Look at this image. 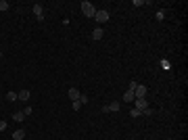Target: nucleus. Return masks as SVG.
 Listing matches in <instances>:
<instances>
[{"mask_svg": "<svg viewBox=\"0 0 188 140\" xmlns=\"http://www.w3.org/2000/svg\"><path fill=\"white\" fill-rule=\"evenodd\" d=\"M82 13H84V17H90V19H92L94 15H96V8H94L92 2L84 0V2H82Z\"/></svg>", "mask_w": 188, "mask_h": 140, "instance_id": "f257e3e1", "label": "nucleus"}, {"mask_svg": "<svg viewBox=\"0 0 188 140\" xmlns=\"http://www.w3.org/2000/svg\"><path fill=\"white\" fill-rule=\"evenodd\" d=\"M109 17H111V15H109V11H96V15H94V19H96L98 23H107V21H109Z\"/></svg>", "mask_w": 188, "mask_h": 140, "instance_id": "f03ea898", "label": "nucleus"}, {"mask_svg": "<svg viewBox=\"0 0 188 140\" xmlns=\"http://www.w3.org/2000/svg\"><path fill=\"white\" fill-rule=\"evenodd\" d=\"M150 105L146 102V98H136L134 100V109H138V111H144V109H148Z\"/></svg>", "mask_w": 188, "mask_h": 140, "instance_id": "7ed1b4c3", "label": "nucleus"}, {"mask_svg": "<svg viewBox=\"0 0 188 140\" xmlns=\"http://www.w3.org/2000/svg\"><path fill=\"white\" fill-rule=\"evenodd\" d=\"M119 111V102L115 100V102H109L107 107H102V113H117Z\"/></svg>", "mask_w": 188, "mask_h": 140, "instance_id": "20e7f679", "label": "nucleus"}, {"mask_svg": "<svg viewBox=\"0 0 188 140\" xmlns=\"http://www.w3.org/2000/svg\"><path fill=\"white\" fill-rule=\"evenodd\" d=\"M146 92H148V88L142 86V84H138V88L134 90V96H136V98H146Z\"/></svg>", "mask_w": 188, "mask_h": 140, "instance_id": "39448f33", "label": "nucleus"}, {"mask_svg": "<svg viewBox=\"0 0 188 140\" xmlns=\"http://www.w3.org/2000/svg\"><path fill=\"white\" fill-rule=\"evenodd\" d=\"M34 15H36V19L42 23L44 21V11H42V4H34Z\"/></svg>", "mask_w": 188, "mask_h": 140, "instance_id": "423d86ee", "label": "nucleus"}, {"mask_svg": "<svg viewBox=\"0 0 188 140\" xmlns=\"http://www.w3.org/2000/svg\"><path fill=\"white\" fill-rule=\"evenodd\" d=\"M29 90H19V92H17V98H19V100H21V102H27V100H29Z\"/></svg>", "mask_w": 188, "mask_h": 140, "instance_id": "0eeeda50", "label": "nucleus"}, {"mask_svg": "<svg viewBox=\"0 0 188 140\" xmlns=\"http://www.w3.org/2000/svg\"><path fill=\"white\" fill-rule=\"evenodd\" d=\"M69 98H71V102H73V100H77V98H80V96H82V92H80V90H77V88H69Z\"/></svg>", "mask_w": 188, "mask_h": 140, "instance_id": "6e6552de", "label": "nucleus"}, {"mask_svg": "<svg viewBox=\"0 0 188 140\" xmlns=\"http://www.w3.org/2000/svg\"><path fill=\"white\" fill-rule=\"evenodd\" d=\"M25 138V130H15L13 132V140H23Z\"/></svg>", "mask_w": 188, "mask_h": 140, "instance_id": "1a4fd4ad", "label": "nucleus"}, {"mask_svg": "<svg viewBox=\"0 0 188 140\" xmlns=\"http://www.w3.org/2000/svg\"><path fill=\"white\" fill-rule=\"evenodd\" d=\"M102 36H105V32H102L100 27H96V29H94V32H92V38H94V40H100Z\"/></svg>", "mask_w": 188, "mask_h": 140, "instance_id": "9d476101", "label": "nucleus"}, {"mask_svg": "<svg viewBox=\"0 0 188 140\" xmlns=\"http://www.w3.org/2000/svg\"><path fill=\"white\" fill-rule=\"evenodd\" d=\"M123 100H126V102H132V100H136V96H134L132 90H128V92L123 94Z\"/></svg>", "mask_w": 188, "mask_h": 140, "instance_id": "9b49d317", "label": "nucleus"}, {"mask_svg": "<svg viewBox=\"0 0 188 140\" xmlns=\"http://www.w3.org/2000/svg\"><path fill=\"white\" fill-rule=\"evenodd\" d=\"M13 119H15V121H23V119H25L23 111H15V113H13Z\"/></svg>", "mask_w": 188, "mask_h": 140, "instance_id": "f8f14e48", "label": "nucleus"}, {"mask_svg": "<svg viewBox=\"0 0 188 140\" xmlns=\"http://www.w3.org/2000/svg\"><path fill=\"white\" fill-rule=\"evenodd\" d=\"M71 109H73V111H80V109H82V100H80V98L73 100V102H71Z\"/></svg>", "mask_w": 188, "mask_h": 140, "instance_id": "ddd939ff", "label": "nucleus"}, {"mask_svg": "<svg viewBox=\"0 0 188 140\" xmlns=\"http://www.w3.org/2000/svg\"><path fill=\"white\" fill-rule=\"evenodd\" d=\"M6 100H8V102L17 100V92H6Z\"/></svg>", "mask_w": 188, "mask_h": 140, "instance_id": "4468645a", "label": "nucleus"}, {"mask_svg": "<svg viewBox=\"0 0 188 140\" xmlns=\"http://www.w3.org/2000/svg\"><path fill=\"white\" fill-rule=\"evenodd\" d=\"M8 8H11V4L6 0H0V11H8Z\"/></svg>", "mask_w": 188, "mask_h": 140, "instance_id": "2eb2a0df", "label": "nucleus"}, {"mask_svg": "<svg viewBox=\"0 0 188 140\" xmlns=\"http://www.w3.org/2000/svg\"><path fill=\"white\" fill-rule=\"evenodd\" d=\"M136 88H138V82H134V80H132V82H130V88H128V90H132V92H134Z\"/></svg>", "mask_w": 188, "mask_h": 140, "instance_id": "dca6fc26", "label": "nucleus"}, {"mask_svg": "<svg viewBox=\"0 0 188 140\" xmlns=\"http://www.w3.org/2000/svg\"><path fill=\"white\" fill-rule=\"evenodd\" d=\"M32 113H34V109H32V107H25V109H23V115H25V117H27V115H32Z\"/></svg>", "mask_w": 188, "mask_h": 140, "instance_id": "f3484780", "label": "nucleus"}, {"mask_svg": "<svg viewBox=\"0 0 188 140\" xmlns=\"http://www.w3.org/2000/svg\"><path fill=\"white\" fill-rule=\"evenodd\" d=\"M130 115H132V117H140L142 113L138 111V109H132V111H130Z\"/></svg>", "mask_w": 188, "mask_h": 140, "instance_id": "a211bd4d", "label": "nucleus"}, {"mask_svg": "<svg viewBox=\"0 0 188 140\" xmlns=\"http://www.w3.org/2000/svg\"><path fill=\"white\" fill-rule=\"evenodd\" d=\"M163 19H165V13L159 11V13H157V21H163Z\"/></svg>", "mask_w": 188, "mask_h": 140, "instance_id": "6ab92c4d", "label": "nucleus"}, {"mask_svg": "<svg viewBox=\"0 0 188 140\" xmlns=\"http://www.w3.org/2000/svg\"><path fill=\"white\" fill-rule=\"evenodd\" d=\"M80 100H82V105H86V102H88V96H86V94H82V96H80Z\"/></svg>", "mask_w": 188, "mask_h": 140, "instance_id": "aec40b11", "label": "nucleus"}, {"mask_svg": "<svg viewBox=\"0 0 188 140\" xmlns=\"http://www.w3.org/2000/svg\"><path fill=\"white\" fill-rule=\"evenodd\" d=\"M6 130V121H0V132H4Z\"/></svg>", "mask_w": 188, "mask_h": 140, "instance_id": "412c9836", "label": "nucleus"}, {"mask_svg": "<svg viewBox=\"0 0 188 140\" xmlns=\"http://www.w3.org/2000/svg\"><path fill=\"white\" fill-rule=\"evenodd\" d=\"M0 56H2V50H0Z\"/></svg>", "mask_w": 188, "mask_h": 140, "instance_id": "4be33fe9", "label": "nucleus"}]
</instances>
